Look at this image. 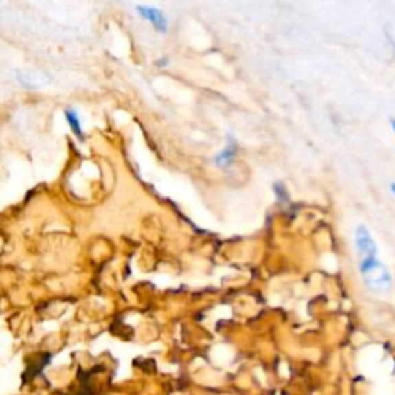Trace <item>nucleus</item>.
<instances>
[{
    "label": "nucleus",
    "instance_id": "obj_1",
    "mask_svg": "<svg viewBox=\"0 0 395 395\" xmlns=\"http://www.w3.org/2000/svg\"><path fill=\"white\" fill-rule=\"evenodd\" d=\"M355 247L360 255V261L379 258L377 242L374 241L371 232L365 225H359L355 229Z\"/></svg>",
    "mask_w": 395,
    "mask_h": 395
},
{
    "label": "nucleus",
    "instance_id": "obj_2",
    "mask_svg": "<svg viewBox=\"0 0 395 395\" xmlns=\"http://www.w3.org/2000/svg\"><path fill=\"white\" fill-rule=\"evenodd\" d=\"M363 278H365V283L374 291H387L392 283L391 273L383 264H380L375 267L374 271L363 275Z\"/></svg>",
    "mask_w": 395,
    "mask_h": 395
},
{
    "label": "nucleus",
    "instance_id": "obj_3",
    "mask_svg": "<svg viewBox=\"0 0 395 395\" xmlns=\"http://www.w3.org/2000/svg\"><path fill=\"white\" fill-rule=\"evenodd\" d=\"M137 11H139V14L146 19V21L152 23L158 31L167 30V19L158 8H155V6H137Z\"/></svg>",
    "mask_w": 395,
    "mask_h": 395
},
{
    "label": "nucleus",
    "instance_id": "obj_4",
    "mask_svg": "<svg viewBox=\"0 0 395 395\" xmlns=\"http://www.w3.org/2000/svg\"><path fill=\"white\" fill-rule=\"evenodd\" d=\"M235 155H236V144L230 139L227 144V147H225L223 152L215 158V164L221 168L229 167L232 162H234Z\"/></svg>",
    "mask_w": 395,
    "mask_h": 395
},
{
    "label": "nucleus",
    "instance_id": "obj_5",
    "mask_svg": "<svg viewBox=\"0 0 395 395\" xmlns=\"http://www.w3.org/2000/svg\"><path fill=\"white\" fill-rule=\"evenodd\" d=\"M65 117H67L68 124H70V127H71V130H73V133L76 135V136L79 137V139H84L82 125H80V119H79V116H78L76 110H73V109L65 110Z\"/></svg>",
    "mask_w": 395,
    "mask_h": 395
},
{
    "label": "nucleus",
    "instance_id": "obj_6",
    "mask_svg": "<svg viewBox=\"0 0 395 395\" xmlns=\"http://www.w3.org/2000/svg\"><path fill=\"white\" fill-rule=\"evenodd\" d=\"M275 192H277V195H278L280 201H287V195H286V189H284V185L277 184V185H275Z\"/></svg>",
    "mask_w": 395,
    "mask_h": 395
},
{
    "label": "nucleus",
    "instance_id": "obj_7",
    "mask_svg": "<svg viewBox=\"0 0 395 395\" xmlns=\"http://www.w3.org/2000/svg\"><path fill=\"white\" fill-rule=\"evenodd\" d=\"M391 125H392V130L395 131V119H391Z\"/></svg>",
    "mask_w": 395,
    "mask_h": 395
},
{
    "label": "nucleus",
    "instance_id": "obj_8",
    "mask_svg": "<svg viewBox=\"0 0 395 395\" xmlns=\"http://www.w3.org/2000/svg\"><path fill=\"white\" fill-rule=\"evenodd\" d=\"M391 190H392V193H394V195H395V183L391 185Z\"/></svg>",
    "mask_w": 395,
    "mask_h": 395
}]
</instances>
